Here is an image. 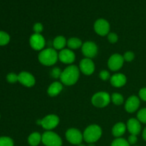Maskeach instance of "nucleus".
<instances>
[{"label": "nucleus", "mask_w": 146, "mask_h": 146, "mask_svg": "<svg viewBox=\"0 0 146 146\" xmlns=\"http://www.w3.org/2000/svg\"><path fill=\"white\" fill-rule=\"evenodd\" d=\"M67 46V40L63 36H58L55 37L53 41V46L55 50H62Z\"/></svg>", "instance_id": "aec40b11"}, {"label": "nucleus", "mask_w": 146, "mask_h": 146, "mask_svg": "<svg viewBox=\"0 0 146 146\" xmlns=\"http://www.w3.org/2000/svg\"><path fill=\"white\" fill-rule=\"evenodd\" d=\"M79 70L84 75H92L95 71V64L91 58H84L80 61Z\"/></svg>", "instance_id": "f8f14e48"}, {"label": "nucleus", "mask_w": 146, "mask_h": 146, "mask_svg": "<svg viewBox=\"0 0 146 146\" xmlns=\"http://www.w3.org/2000/svg\"><path fill=\"white\" fill-rule=\"evenodd\" d=\"M84 140L88 143L97 142L102 136V129L96 124H92L87 127L83 133Z\"/></svg>", "instance_id": "7ed1b4c3"}, {"label": "nucleus", "mask_w": 146, "mask_h": 146, "mask_svg": "<svg viewBox=\"0 0 146 146\" xmlns=\"http://www.w3.org/2000/svg\"><path fill=\"white\" fill-rule=\"evenodd\" d=\"M83 45V43L80 38L77 37H71L67 40V46L68 48L71 50L78 49L81 48Z\"/></svg>", "instance_id": "4be33fe9"}, {"label": "nucleus", "mask_w": 146, "mask_h": 146, "mask_svg": "<svg viewBox=\"0 0 146 146\" xmlns=\"http://www.w3.org/2000/svg\"><path fill=\"white\" fill-rule=\"evenodd\" d=\"M88 146H94V145H93V143H91V145H89Z\"/></svg>", "instance_id": "4c0bfd02"}, {"label": "nucleus", "mask_w": 146, "mask_h": 146, "mask_svg": "<svg viewBox=\"0 0 146 146\" xmlns=\"http://www.w3.org/2000/svg\"><path fill=\"white\" fill-rule=\"evenodd\" d=\"M18 81L25 87L31 88L35 85V77L29 72L21 71L18 74Z\"/></svg>", "instance_id": "ddd939ff"}, {"label": "nucleus", "mask_w": 146, "mask_h": 146, "mask_svg": "<svg viewBox=\"0 0 146 146\" xmlns=\"http://www.w3.org/2000/svg\"><path fill=\"white\" fill-rule=\"evenodd\" d=\"M126 128L131 135H138L141 131V122L137 118H131L127 121Z\"/></svg>", "instance_id": "dca6fc26"}, {"label": "nucleus", "mask_w": 146, "mask_h": 146, "mask_svg": "<svg viewBox=\"0 0 146 146\" xmlns=\"http://www.w3.org/2000/svg\"><path fill=\"white\" fill-rule=\"evenodd\" d=\"M137 119L141 123L146 124V108L140 110L137 113Z\"/></svg>", "instance_id": "bb28decb"}, {"label": "nucleus", "mask_w": 146, "mask_h": 146, "mask_svg": "<svg viewBox=\"0 0 146 146\" xmlns=\"http://www.w3.org/2000/svg\"><path fill=\"white\" fill-rule=\"evenodd\" d=\"M111 101L116 106L121 105L124 102L123 96L119 93H113L111 96Z\"/></svg>", "instance_id": "5701e85b"}, {"label": "nucleus", "mask_w": 146, "mask_h": 146, "mask_svg": "<svg viewBox=\"0 0 146 146\" xmlns=\"http://www.w3.org/2000/svg\"><path fill=\"white\" fill-rule=\"evenodd\" d=\"M61 73H62V71L61 70V68L58 67H54L51 71V76L53 78H55V79L60 78Z\"/></svg>", "instance_id": "cd10ccee"}, {"label": "nucleus", "mask_w": 146, "mask_h": 146, "mask_svg": "<svg viewBox=\"0 0 146 146\" xmlns=\"http://www.w3.org/2000/svg\"><path fill=\"white\" fill-rule=\"evenodd\" d=\"M81 51L85 58L92 59L98 54V46L93 41H86L81 46Z\"/></svg>", "instance_id": "9b49d317"}, {"label": "nucleus", "mask_w": 146, "mask_h": 146, "mask_svg": "<svg viewBox=\"0 0 146 146\" xmlns=\"http://www.w3.org/2000/svg\"><path fill=\"white\" fill-rule=\"evenodd\" d=\"M41 142L45 146H62L61 137L51 131H46L42 135Z\"/></svg>", "instance_id": "423d86ee"}, {"label": "nucleus", "mask_w": 146, "mask_h": 146, "mask_svg": "<svg viewBox=\"0 0 146 146\" xmlns=\"http://www.w3.org/2000/svg\"><path fill=\"white\" fill-rule=\"evenodd\" d=\"M42 139V135L38 132H34L28 137V143L31 146H37L40 144Z\"/></svg>", "instance_id": "412c9836"}, {"label": "nucleus", "mask_w": 146, "mask_h": 146, "mask_svg": "<svg viewBox=\"0 0 146 146\" xmlns=\"http://www.w3.org/2000/svg\"><path fill=\"white\" fill-rule=\"evenodd\" d=\"M110 82L113 87L121 88V87L124 86L126 84L127 78L124 74L118 73V74H115L112 76H111Z\"/></svg>", "instance_id": "f3484780"}, {"label": "nucleus", "mask_w": 146, "mask_h": 146, "mask_svg": "<svg viewBox=\"0 0 146 146\" xmlns=\"http://www.w3.org/2000/svg\"><path fill=\"white\" fill-rule=\"evenodd\" d=\"M99 77L102 81H107L111 78L110 73L106 70H103L99 73Z\"/></svg>", "instance_id": "2f4dec72"}, {"label": "nucleus", "mask_w": 146, "mask_h": 146, "mask_svg": "<svg viewBox=\"0 0 146 146\" xmlns=\"http://www.w3.org/2000/svg\"><path fill=\"white\" fill-rule=\"evenodd\" d=\"M126 130V124L122 122H118L115 123L112 128V134L116 138H121V136L125 134Z\"/></svg>", "instance_id": "6ab92c4d"}, {"label": "nucleus", "mask_w": 146, "mask_h": 146, "mask_svg": "<svg viewBox=\"0 0 146 146\" xmlns=\"http://www.w3.org/2000/svg\"><path fill=\"white\" fill-rule=\"evenodd\" d=\"M65 136L68 142L73 145H80L84 140L83 133L76 128H71L66 131Z\"/></svg>", "instance_id": "0eeeda50"}, {"label": "nucleus", "mask_w": 146, "mask_h": 146, "mask_svg": "<svg viewBox=\"0 0 146 146\" xmlns=\"http://www.w3.org/2000/svg\"><path fill=\"white\" fill-rule=\"evenodd\" d=\"M124 61H125L122 55L119 54H114L108 58V66L111 71H117L122 68Z\"/></svg>", "instance_id": "1a4fd4ad"}, {"label": "nucleus", "mask_w": 146, "mask_h": 146, "mask_svg": "<svg viewBox=\"0 0 146 146\" xmlns=\"http://www.w3.org/2000/svg\"><path fill=\"white\" fill-rule=\"evenodd\" d=\"M38 59L40 64L42 65L51 66L57 62L58 59V54L54 48H44L38 54Z\"/></svg>", "instance_id": "f03ea898"}, {"label": "nucleus", "mask_w": 146, "mask_h": 146, "mask_svg": "<svg viewBox=\"0 0 146 146\" xmlns=\"http://www.w3.org/2000/svg\"><path fill=\"white\" fill-rule=\"evenodd\" d=\"M111 101V96L105 91H99L94 94L91 98V104L96 108H105Z\"/></svg>", "instance_id": "39448f33"}, {"label": "nucleus", "mask_w": 146, "mask_h": 146, "mask_svg": "<svg viewBox=\"0 0 146 146\" xmlns=\"http://www.w3.org/2000/svg\"><path fill=\"white\" fill-rule=\"evenodd\" d=\"M79 76V68L75 65H70L62 71L59 79L63 85L71 86L76 84Z\"/></svg>", "instance_id": "f257e3e1"}, {"label": "nucleus", "mask_w": 146, "mask_h": 146, "mask_svg": "<svg viewBox=\"0 0 146 146\" xmlns=\"http://www.w3.org/2000/svg\"><path fill=\"white\" fill-rule=\"evenodd\" d=\"M78 146H85V145H82V144H80V145H78Z\"/></svg>", "instance_id": "e433bc0d"}, {"label": "nucleus", "mask_w": 146, "mask_h": 146, "mask_svg": "<svg viewBox=\"0 0 146 146\" xmlns=\"http://www.w3.org/2000/svg\"><path fill=\"white\" fill-rule=\"evenodd\" d=\"M0 117H1V115H0Z\"/></svg>", "instance_id": "58836bf2"}, {"label": "nucleus", "mask_w": 146, "mask_h": 146, "mask_svg": "<svg viewBox=\"0 0 146 146\" xmlns=\"http://www.w3.org/2000/svg\"><path fill=\"white\" fill-rule=\"evenodd\" d=\"M123 56L124 61H127V62H131L135 58V54L133 51H126Z\"/></svg>", "instance_id": "c756f323"}, {"label": "nucleus", "mask_w": 146, "mask_h": 146, "mask_svg": "<svg viewBox=\"0 0 146 146\" xmlns=\"http://www.w3.org/2000/svg\"><path fill=\"white\" fill-rule=\"evenodd\" d=\"M141 101L139 97L135 95L131 96L125 103V109L129 113L135 112L139 108Z\"/></svg>", "instance_id": "2eb2a0df"}, {"label": "nucleus", "mask_w": 146, "mask_h": 146, "mask_svg": "<svg viewBox=\"0 0 146 146\" xmlns=\"http://www.w3.org/2000/svg\"><path fill=\"white\" fill-rule=\"evenodd\" d=\"M108 40L111 44H115L118 40V36L116 33L111 32L108 34Z\"/></svg>", "instance_id": "7c9ffc66"}, {"label": "nucleus", "mask_w": 146, "mask_h": 146, "mask_svg": "<svg viewBox=\"0 0 146 146\" xmlns=\"http://www.w3.org/2000/svg\"><path fill=\"white\" fill-rule=\"evenodd\" d=\"M94 29L95 32L101 36H105L109 34L110 24L104 19H99L94 23Z\"/></svg>", "instance_id": "6e6552de"}, {"label": "nucleus", "mask_w": 146, "mask_h": 146, "mask_svg": "<svg viewBox=\"0 0 146 146\" xmlns=\"http://www.w3.org/2000/svg\"><path fill=\"white\" fill-rule=\"evenodd\" d=\"M0 146H14V141L8 136H1Z\"/></svg>", "instance_id": "a878e982"}, {"label": "nucleus", "mask_w": 146, "mask_h": 146, "mask_svg": "<svg viewBox=\"0 0 146 146\" xmlns=\"http://www.w3.org/2000/svg\"><path fill=\"white\" fill-rule=\"evenodd\" d=\"M7 81L10 84H14L18 81V75L15 73H9L7 75Z\"/></svg>", "instance_id": "c85d7f7f"}, {"label": "nucleus", "mask_w": 146, "mask_h": 146, "mask_svg": "<svg viewBox=\"0 0 146 146\" xmlns=\"http://www.w3.org/2000/svg\"><path fill=\"white\" fill-rule=\"evenodd\" d=\"M111 146H131L128 141L123 138H117L111 143Z\"/></svg>", "instance_id": "393cba45"}, {"label": "nucleus", "mask_w": 146, "mask_h": 146, "mask_svg": "<svg viewBox=\"0 0 146 146\" xmlns=\"http://www.w3.org/2000/svg\"><path fill=\"white\" fill-rule=\"evenodd\" d=\"M138 95H139V98H141V100L146 101V88H141L139 91Z\"/></svg>", "instance_id": "f704fd0d"}, {"label": "nucleus", "mask_w": 146, "mask_h": 146, "mask_svg": "<svg viewBox=\"0 0 146 146\" xmlns=\"http://www.w3.org/2000/svg\"><path fill=\"white\" fill-rule=\"evenodd\" d=\"M138 141V138H137V135H131L128 137V142L130 145H134Z\"/></svg>", "instance_id": "72a5a7b5"}, {"label": "nucleus", "mask_w": 146, "mask_h": 146, "mask_svg": "<svg viewBox=\"0 0 146 146\" xmlns=\"http://www.w3.org/2000/svg\"><path fill=\"white\" fill-rule=\"evenodd\" d=\"M76 55L72 50L64 48L58 53V60L65 64H72L75 61Z\"/></svg>", "instance_id": "4468645a"}, {"label": "nucleus", "mask_w": 146, "mask_h": 146, "mask_svg": "<svg viewBox=\"0 0 146 146\" xmlns=\"http://www.w3.org/2000/svg\"><path fill=\"white\" fill-rule=\"evenodd\" d=\"M10 36L7 32L0 31V46H6L9 43Z\"/></svg>", "instance_id": "b1692460"}, {"label": "nucleus", "mask_w": 146, "mask_h": 146, "mask_svg": "<svg viewBox=\"0 0 146 146\" xmlns=\"http://www.w3.org/2000/svg\"><path fill=\"white\" fill-rule=\"evenodd\" d=\"M59 122L60 119L58 116L55 114H49L44 117L42 119L37 120L36 124L38 125H41L46 131H51L58 126Z\"/></svg>", "instance_id": "20e7f679"}, {"label": "nucleus", "mask_w": 146, "mask_h": 146, "mask_svg": "<svg viewBox=\"0 0 146 146\" xmlns=\"http://www.w3.org/2000/svg\"><path fill=\"white\" fill-rule=\"evenodd\" d=\"M29 44L35 51H42L45 47L46 41L41 34H33L29 38Z\"/></svg>", "instance_id": "9d476101"}, {"label": "nucleus", "mask_w": 146, "mask_h": 146, "mask_svg": "<svg viewBox=\"0 0 146 146\" xmlns=\"http://www.w3.org/2000/svg\"><path fill=\"white\" fill-rule=\"evenodd\" d=\"M33 30H34L35 34H41L44 30V27H43L41 23L37 22L34 24V27H33Z\"/></svg>", "instance_id": "473e14b6"}, {"label": "nucleus", "mask_w": 146, "mask_h": 146, "mask_svg": "<svg viewBox=\"0 0 146 146\" xmlns=\"http://www.w3.org/2000/svg\"><path fill=\"white\" fill-rule=\"evenodd\" d=\"M143 140L145 141H146V127L145 128H144L143 131Z\"/></svg>", "instance_id": "c9c22d12"}, {"label": "nucleus", "mask_w": 146, "mask_h": 146, "mask_svg": "<svg viewBox=\"0 0 146 146\" xmlns=\"http://www.w3.org/2000/svg\"><path fill=\"white\" fill-rule=\"evenodd\" d=\"M63 90V84L61 81H54L51 84L47 89V94L49 96H57Z\"/></svg>", "instance_id": "a211bd4d"}]
</instances>
